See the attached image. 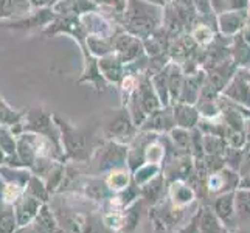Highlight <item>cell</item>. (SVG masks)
I'll return each mask as SVG.
<instances>
[{
    "label": "cell",
    "instance_id": "obj_1",
    "mask_svg": "<svg viewBox=\"0 0 250 233\" xmlns=\"http://www.w3.org/2000/svg\"><path fill=\"white\" fill-rule=\"evenodd\" d=\"M239 180L241 176L238 171H233L230 168H222L221 171H216L210 174L205 180V190L208 191L211 196H219L224 193H230V191H236L239 187Z\"/></svg>",
    "mask_w": 250,
    "mask_h": 233
},
{
    "label": "cell",
    "instance_id": "obj_2",
    "mask_svg": "<svg viewBox=\"0 0 250 233\" xmlns=\"http://www.w3.org/2000/svg\"><path fill=\"white\" fill-rule=\"evenodd\" d=\"M211 209L214 214L219 218V221L227 227V230H235L238 227L236 218V197L235 191L219 194L213 199Z\"/></svg>",
    "mask_w": 250,
    "mask_h": 233
},
{
    "label": "cell",
    "instance_id": "obj_3",
    "mask_svg": "<svg viewBox=\"0 0 250 233\" xmlns=\"http://www.w3.org/2000/svg\"><path fill=\"white\" fill-rule=\"evenodd\" d=\"M168 202L176 209H187L196 201V190L187 180H171L168 190Z\"/></svg>",
    "mask_w": 250,
    "mask_h": 233
},
{
    "label": "cell",
    "instance_id": "obj_4",
    "mask_svg": "<svg viewBox=\"0 0 250 233\" xmlns=\"http://www.w3.org/2000/svg\"><path fill=\"white\" fill-rule=\"evenodd\" d=\"M174 127H176L174 114L168 110H154L152 114L146 117L145 123L140 126L143 132H154V134L171 132Z\"/></svg>",
    "mask_w": 250,
    "mask_h": 233
},
{
    "label": "cell",
    "instance_id": "obj_5",
    "mask_svg": "<svg viewBox=\"0 0 250 233\" xmlns=\"http://www.w3.org/2000/svg\"><path fill=\"white\" fill-rule=\"evenodd\" d=\"M95 8H97V5L92 0H58L51 6V10L62 17H81L83 14L95 10Z\"/></svg>",
    "mask_w": 250,
    "mask_h": 233
},
{
    "label": "cell",
    "instance_id": "obj_6",
    "mask_svg": "<svg viewBox=\"0 0 250 233\" xmlns=\"http://www.w3.org/2000/svg\"><path fill=\"white\" fill-rule=\"evenodd\" d=\"M140 187H137L134 182L129 185L127 188L122 190V191H117L109 197V204L112 209L110 210H127L129 207H132V204L139 199L140 194Z\"/></svg>",
    "mask_w": 250,
    "mask_h": 233
},
{
    "label": "cell",
    "instance_id": "obj_7",
    "mask_svg": "<svg viewBox=\"0 0 250 233\" xmlns=\"http://www.w3.org/2000/svg\"><path fill=\"white\" fill-rule=\"evenodd\" d=\"M134 182L132 180V171L129 169L127 165L122 167H115L109 171L107 179H106V185L112 193L122 191V190L127 188Z\"/></svg>",
    "mask_w": 250,
    "mask_h": 233
},
{
    "label": "cell",
    "instance_id": "obj_8",
    "mask_svg": "<svg viewBox=\"0 0 250 233\" xmlns=\"http://www.w3.org/2000/svg\"><path fill=\"white\" fill-rule=\"evenodd\" d=\"M174 114V122L177 127H184V129H194L197 127L201 122V114L199 110H196L193 106H188V105H177L172 110Z\"/></svg>",
    "mask_w": 250,
    "mask_h": 233
},
{
    "label": "cell",
    "instance_id": "obj_9",
    "mask_svg": "<svg viewBox=\"0 0 250 233\" xmlns=\"http://www.w3.org/2000/svg\"><path fill=\"white\" fill-rule=\"evenodd\" d=\"M199 233H229L227 227L214 214L211 207H204L199 214Z\"/></svg>",
    "mask_w": 250,
    "mask_h": 233
},
{
    "label": "cell",
    "instance_id": "obj_10",
    "mask_svg": "<svg viewBox=\"0 0 250 233\" xmlns=\"http://www.w3.org/2000/svg\"><path fill=\"white\" fill-rule=\"evenodd\" d=\"M235 197H236L238 227L250 229V190L238 188L235 191Z\"/></svg>",
    "mask_w": 250,
    "mask_h": 233
},
{
    "label": "cell",
    "instance_id": "obj_11",
    "mask_svg": "<svg viewBox=\"0 0 250 233\" xmlns=\"http://www.w3.org/2000/svg\"><path fill=\"white\" fill-rule=\"evenodd\" d=\"M162 167L154 165V163H143L142 167H139L135 171H132V180L137 187H145L146 184H149L151 180H154L157 176H160Z\"/></svg>",
    "mask_w": 250,
    "mask_h": 233
},
{
    "label": "cell",
    "instance_id": "obj_12",
    "mask_svg": "<svg viewBox=\"0 0 250 233\" xmlns=\"http://www.w3.org/2000/svg\"><path fill=\"white\" fill-rule=\"evenodd\" d=\"M167 148L156 135L149 140V143L145 148V163H154V165H160L165 162Z\"/></svg>",
    "mask_w": 250,
    "mask_h": 233
},
{
    "label": "cell",
    "instance_id": "obj_13",
    "mask_svg": "<svg viewBox=\"0 0 250 233\" xmlns=\"http://www.w3.org/2000/svg\"><path fill=\"white\" fill-rule=\"evenodd\" d=\"M22 114L11 109L6 105V101L0 97V123L2 125H19Z\"/></svg>",
    "mask_w": 250,
    "mask_h": 233
},
{
    "label": "cell",
    "instance_id": "obj_14",
    "mask_svg": "<svg viewBox=\"0 0 250 233\" xmlns=\"http://www.w3.org/2000/svg\"><path fill=\"white\" fill-rule=\"evenodd\" d=\"M104 222L109 229H123L126 226V213L122 210H109V213L104 214Z\"/></svg>",
    "mask_w": 250,
    "mask_h": 233
},
{
    "label": "cell",
    "instance_id": "obj_15",
    "mask_svg": "<svg viewBox=\"0 0 250 233\" xmlns=\"http://www.w3.org/2000/svg\"><path fill=\"white\" fill-rule=\"evenodd\" d=\"M0 148L6 152H13L14 151V140L13 137L8 134L3 129H0Z\"/></svg>",
    "mask_w": 250,
    "mask_h": 233
},
{
    "label": "cell",
    "instance_id": "obj_16",
    "mask_svg": "<svg viewBox=\"0 0 250 233\" xmlns=\"http://www.w3.org/2000/svg\"><path fill=\"white\" fill-rule=\"evenodd\" d=\"M55 0H30L31 10H41V8H48L53 6Z\"/></svg>",
    "mask_w": 250,
    "mask_h": 233
},
{
    "label": "cell",
    "instance_id": "obj_17",
    "mask_svg": "<svg viewBox=\"0 0 250 233\" xmlns=\"http://www.w3.org/2000/svg\"><path fill=\"white\" fill-rule=\"evenodd\" d=\"M229 233H250V229H246V227H236L235 230H230Z\"/></svg>",
    "mask_w": 250,
    "mask_h": 233
},
{
    "label": "cell",
    "instance_id": "obj_18",
    "mask_svg": "<svg viewBox=\"0 0 250 233\" xmlns=\"http://www.w3.org/2000/svg\"><path fill=\"white\" fill-rule=\"evenodd\" d=\"M55 2H58V0H55Z\"/></svg>",
    "mask_w": 250,
    "mask_h": 233
}]
</instances>
